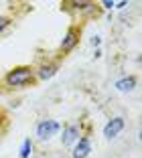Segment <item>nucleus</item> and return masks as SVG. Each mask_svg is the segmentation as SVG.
<instances>
[{
  "instance_id": "nucleus-1",
  "label": "nucleus",
  "mask_w": 142,
  "mask_h": 158,
  "mask_svg": "<svg viewBox=\"0 0 142 158\" xmlns=\"http://www.w3.org/2000/svg\"><path fill=\"white\" fill-rule=\"evenodd\" d=\"M0 79H2V87L4 89H23V87L37 83L32 65H16L10 71H6V75Z\"/></svg>"
},
{
  "instance_id": "nucleus-2",
  "label": "nucleus",
  "mask_w": 142,
  "mask_h": 158,
  "mask_svg": "<svg viewBox=\"0 0 142 158\" xmlns=\"http://www.w3.org/2000/svg\"><path fill=\"white\" fill-rule=\"evenodd\" d=\"M61 8L79 19H92L101 12L97 2H93V0H67V2H61Z\"/></svg>"
},
{
  "instance_id": "nucleus-3",
  "label": "nucleus",
  "mask_w": 142,
  "mask_h": 158,
  "mask_svg": "<svg viewBox=\"0 0 142 158\" xmlns=\"http://www.w3.org/2000/svg\"><path fill=\"white\" fill-rule=\"evenodd\" d=\"M81 33H83L81 24H71V27L65 31L59 47H57V57H59V59H63V57H67L71 51H75V47L79 45V39H81Z\"/></svg>"
},
{
  "instance_id": "nucleus-4",
  "label": "nucleus",
  "mask_w": 142,
  "mask_h": 158,
  "mask_svg": "<svg viewBox=\"0 0 142 158\" xmlns=\"http://www.w3.org/2000/svg\"><path fill=\"white\" fill-rule=\"evenodd\" d=\"M61 132V124L57 120H49V118H45V120H39L37 126H35V134H37V138L41 140V142H49L53 136H57Z\"/></svg>"
},
{
  "instance_id": "nucleus-5",
  "label": "nucleus",
  "mask_w": 142,
  "mask_h": 158,
  "mask_svg": "<svg viewBox=\"0 0 142 158\" xmlns=\"http://www.w3.org/2000/svg\"><path fill=\"white\" fill-rule=\"evenodd\" d=\"M32 67H35V79L37 81H49L59 71V63L53 59H43L39 65H32Z\"/></svg>"
},
{
  "instance_id": "nucleus-6",
  "label": "nucleus",
  "mask_w": 142,
  "mask_h": 158,
  "mask_svg": "<svg viewBox=\"0 0 142 158\" xmlns=\"http://www.w3.org/2000/svg\"><path fill=\"white\" fill-rule=\"evenodd\" d=\"M81 122H73V124H65L63 126V134H61V144L63 146H73L75 142L79 140L81 136Z\"/></svg>"
},
{
  "instance_id": "nucleus-7",
  "label": "nucleus",
  "mask_w": 142,
  "mask_h": 158,
  "mask_svg": "<svg viewBox=\"0 0 142 158\" xmlns=\"http://www.w3.org/2000/svg\"><path fill=\"white\" fill-rule=\"evenodd\" d=\"M89 152H92V140H89V134H81L79 140L73 144L71 158H87Z\"/></svg>"
},
{
  "instance_id": "nucleus-8",
  "label": "nucleus",
  "mask_w": 142,
  "mask_h": 158,
  "mask_svg": "<svg viewBox=\"0 0 142 158\" xmlns=\"http://www.w3.org/2000/svg\"><path fill=\"white\" fill-rule=\"evenodd\" d=\"M126 128V120H124L122 116H116L112 118V120H108V124L104 126V138L105 140H112L116 138V136L120 134V132Z\"/></svg>"
},
{
  "instance_id": "nucleus-9",
  "label": "nucleus",
  "mask_w": 142,
  "mask_h": 158,
  "mask_svg": "<svg viewBox=\"0 0 142 158\" xmlns=\"http://www.w3.org/2000/svg\"><path fill=\"white\" fill-rule=\"evenodd\" d=\"M138 85V77L136 75H126V77H120L118 81H116V89L122 93H128L132 91V89H136Z\"/></svg>"
},
{
  "instance_id": "nucleus-10",
  "label": "nucleus",
  "mask_w": 142,
  "mask_h": 158,
  "mask_svg": "<svg viewBox=\"0 0 142 158\" xmlns=\"http://www.w3.org/2000/svg\"><path fill=\"white\" fill-rule=\"evenodd\" d=\"M32 148H35L32 140H31V138H24L23 144H20V154H19V158H31V156H32Z\"/></svg>"
},
{
  "instance_id": "nucleus-11",
  "label": "nucleus",
  "mask_w": 142,
  "mask_h": 158,
  "mask_svg": "<svg viewBox=\"0 0 142 158\" xmlns=\"http://www.w3.org/2000/svg\"><path fill=\"white\" fill-rule=\"evenodd\" d=\"M10 27H12V19L6 16V14H0V37H2Z\"/></svg>"
},
{
  "instance_id": "nucleus-12",
  "label": "nucleus",
  "mask_w": 142,
  "mask_h": 158,
  "mask_svg": "<svg viewBox=\"0 0 142 158\" xmlns=\"http://www.w3.org/2000/svg\"><path fill=\"white\" fill-rule=\"evenodd\" d=\"M89 43H92V47H100L101 45V37H92V41H89Z\"/></svg>"
},
{
  "instance_id": "nucleus-13",
  "label": "nucleus",
  "mask_w": 142,
  "mask_h": 158,
  "mask_svg": "<svg viewBox=\"0 0 142 158\" xmlns=\"http://www.w3.org/2000/svg\"><path fill=\"white\" fill-rule=\"evenodd\" d=\"M6 124V116H4V112L0 110V130H2V126Z\"/></svg>"
},
{
  "instance_id": "nucleus-14",
  "label": "nucleus",
  "mask_w": 142,
  "mask_h": 158,
  "mask_svg": "<svg viewBox=\"0 0 142 158\" xmlns=\"http://www.w3.org/2000/svg\"><path fill=\"white\" fill-rule=\"evenodd\" d=\"M4 91V87H2V79H0V93Z\"/></svg>"
}]
</instances>
